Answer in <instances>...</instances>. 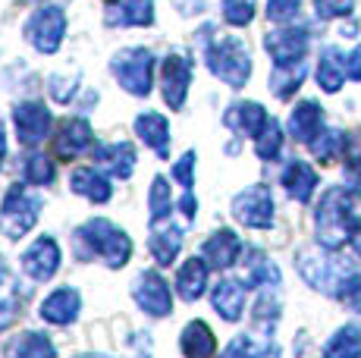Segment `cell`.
Here are the masks:
<instances>
[{
  "label": "cell",
  "mask_w": 361,
  "mask_h": 358,
  "mask_svg": "<svg viewBox=\"0 0 361 358\" xmlns=\"http://www.w3.org/2000/svg\"><path fill=\"white\" fill-rule=\"evenodd\" d=\"M298 273L305 277V283L314 286L317 292L339 295L343 283L349 280V261L330 254V249H305L298 254Z\"/></svg>",
  "instance_id": "3957f363"
},
{
  "label": "cell",
  "mask_w": 361,
  "mask_h": 358,
  "mask_svg": "<svg viewBox=\"0 0 361 358\" xmlns=\"http://www.w3.org/2000/svg\"><path fill=\"white\" fill-rule=\"evenodd\" d=\"M283 189H286L295 202H302V204L311 202V192L317 189L314 167H308V163H302V161H293L286 170H283Z\"/></svg>",
  "instance_id": "4316f807"
},
{
  "label": "cell",
  "mask_w": 361,
  "mask_h": 358,
  "mask_svg": "<svg viewBox=\"0 0 361 358\" xmlns=\"http://www.w3.org/2000/svg\"><path fill=\"white\" fill-rule=\"evenodd\" d=\"M267 120H270L267 110L261 104H255V101H239V104H233L224 116V123L233 129V132L248 135V139H258L261 129L267 126Z\"/></svg>",
  "instance_id": "9a60e30c"
},
{
  "label": "cell",
  "mask_w": 361,
  "mask_h": 358,
  "mask_svg": "<svg viewBox=\"0 0 361 358\" xmlns=\"http://www.w3.org/2000/svg\"><path fill=\"white\" fill-rule=\"evenodd\" d=\"M135 132L138 139L148 144L157 157H166L170 154V123L164 120L161 113L148 110V113H138L135 116Z\"/></svg>",
  "instance_id": "ffe728a7"
},
{
  "label": "cell",
  "mask_w": 361,
  "mask_h": 358,
  "mask_svg": "<svg viewBox=\"0 0 361 358\" xmlns=\"http://www.w3.org/2000/svg\"><path fill=\"white\" fill-rule=\"evenodd\" d=\"M298 6H302V0H267V16L274 23H286L298 13Z\"/></svg>",
  "instance_id": "b9f144b4"
},
{
  "label": "cell",
  "mask_w": 361,
  "mask_h": 358,
  "mask_svg": "<svg viewBox=\"0 0 361 358\" xmlns=\"http://www.w3.org/2000/svg\"><path fill=\"white\" fill-rule=\"evenodd\" d=\"M220 358H252V340H248V336H235Z\"/></svg>",
  "instance_id": "f6af8a7d"
},
{
  "label": "cell",
  "mask_w": 361,
  "mask_h": 358,
  "mask_svg": "<svg viewBox=\"0 0 361 358\" xmlns=\"http://www.w3.org/2000/svg\"><path fill=\"white\" fill-rule=\"evenodd\" d=\"M173 211V202H170V183H166L164 176H154V183H151V195H148V214L154 223H161V220L170 217Z\"/></svg>",
  "instance_id": "836d02e7"
},
{
  "label": "cell",
  "mask_w": 361,
  "mask_h": 358,
  "mask_svg": "<svg viewBox=\"0 0 361 358\" xmlns=\"http://www.w3.org/2000/svg\"><path fill=\"white\" fill-rule=\"evenodd\" d=\"M110 73L123 85V92L135 98H148L151 82H154V54L145 47H126L110 60Z\"/></svg>",
  "instance_id": "5b68a950"
},
{
  "label": "cell",
  "mask_w": 361,
  "mask_h": 358,
  "mask_svg": "<svg viewBox=\"0 0 361 358\" xmlns=\"http://www.w3.org/2000/svg\"><path fill=\"white\" fill-rule=\"evenodd\" d=\"M94 144V132L88 126L85 116H69L63 120V126L57 129V139H54V151H57L60 161H73V157L85 154Z\"/></svg>",
  "instance_id": "5bb4252c"
},
{
  "label": "cell",
  "mask_w": 361,
  "mask_h": 358,
  "mask_svg": "<svg viewBox=\"0 0 361 358\" xmlns=\"http://www.w3.org/2000/svg\"><path fill=\"white\" fill-rule=\"evenodd\" d=\"M19 314V292L6 271H0V330H6Z\"/></svg>",
  "instance_id": "d6a6232c"
},
{
  "label": "cell",
  "mask_w": 361,
  "mask_h": 358,
  "mask_svg": "<svg viewBox=\"0 0 361 358\" xmlns=\"http://www.w3.org/2000/svg\"><path fill=\"white\" fill-rule=\"evenodd\" d=\"M207 289V264L201 258H189L176 273V292L185 302L201 299V292Z\"/></svg>",
  "instance_id": "83f0119b"
},
{
  "label": "cell",
  "mask_w": 361,
  "mask_h": 358,
  "mask_svg": "<svg viewBox=\"0 0 361 358\" xmlns=\"http://www.w3.org/2000/svg\"><path fill=\"white\" fill-rule=\"evenodd\" d=\"M289 132H293L295 142H305V144L314 142L317 135L324 132L321 104H317V101H302V104L293 110V116H289Z\"/></svg>",
  "instance_id": "d6986e66"
},
{
  "label": "cell",
  "mask_w": 361,
  "mask_h": 358,
  "mask_svg": "<svg viewBox=\"0 0 361 358\" xmlns=\"http://www.w3.org/2000/svg\"><path fill=\"white\" fill-rule=\"evenodd\" d=\"M355 0H314V10L321 19H336V16H349Z\"/></svg>",
  "instance_id": "ab89813d"
},
{
  "label": "cell",
  "mask_w": 361,
  "mask_h": 358,
  "mask_svg": "<svg viewBox=\"0 0 361 358\" xmlns=\"http://www.w3.org/2000/svg\"><path fill=\"white\" fill-rule=\"evenodd\" d=\"M79 308H82L79 292H75L73 286H63V289L51 292L44 302H41V318H44L47 323L63 327V323H73L75 318H79Z\"/></svg>",
  "instance_id": "ac0fdd59"
},
{
  "label": "cell",
  "mask_w": 361,
  "mask_h": 358,
  "mask_svg": "<svg viewBox=\"0 0 361 358\" xmlns=\"http://www.w3.org/2000/svg\"><path fill=\"white\" fill-rule=\"evenodd\" d=\"M204 57H207L211 73L233 88H242L248 82V75H252V57H248L245 44L233 35L214 38V44H207Z\"/></svg>",
  "instance_id": "277c9868"
},
{
  "label": "cell",
  "mask_w": 361,
  "mask_h": 358,
  "mask_svg": "<svg viewBox=\"0 0 361 358\" xmlns=\"http://www.w3.org/2000/svg\"><path fill=\"white\" fill-rule=\"evenodd\" d=\"M233 217L239 223L252 226V230H267L274 223V198L264 185H252V189L239 192L233 198Z\"/></svg>",
  "instance_id": "9c48e42d"
},
{
  "label": "cell",
  "mask_w": 361,
  "mask_h": 358,
  "mask_svg": "<svg viewBox=\"0 0 361 358\" xmlns=\"http://www.w3.org/2000/svg\"><path fill=\"white\" fill-rule=\"evenodd\" d=\"M258 358H280V349H276V346H267V349H264V352H261Z\"/></svg>",
  "instance_id": "c3c4849f"
},
{
  "label": "cell",
  "mask_w": 361,
  "mask_h": 358,
  "mask_svg": "<svg viewBox=\"0 0 361 358\" xmlns=\"http://www.w3.org/2000/svg\"><path fill=\"white\" fill-rule=\"evenodd\" d=\"M154 23V0H114L107 6V25H151Z\"/></svg>",
  "instance_id": "44dd1931"
},
{
  "label": "cell",
  "mask_w": 361,
  "mask_h": 358,
  "mask_svg": "<svg viewBox=\"0 0 361 358\" xmlns=\"http://www.w3.org/2000/svg\"><path fill=\"white\" fill-rule=\"evenodd\" d=\"M305 75H308V70H305V63L276 66L274 75H270V88H274L276 98H289V94H293L295 88L305 82Z\"/></svg>",
  "instance_id": "1f68e13d"
},
{
  "label": "cell",
  "mask_w": 361,
  "mask_h": 358,
  "mask_svg": "<svg viewBox=\"0 0 361 358\" xmlns=\"http://www.w3.org/2000/svg\"><path fill=\"white\" fill-rule=\"evenodd\" d=\"M132 299L148 318H166L173 311V292L157 271H145L132 283Z\"/></svg>",
  "instance_id": "ba28073f"
},
{
  "label": "cell",
  "mask_w": 361,
  "mask_h": 358,
  "mask_svg": "<svg viewBox=\"0 0 361 358\" xmlns=\"http://www.w3.org/2000/svg\"><path fill=\"white\" fill-rule=\"evenodd\" d=\"M47 88H51L54 101H60V104H69V98H73V88H75V75L73 79H63V75H51V82H47Z\"/></svg>",
  "instance_id": "ee69618b"
},
{
  "label": "cell",
  "mask_w": 361,
  "mask_h": 358,
  "mask_svg": "<svg viewBox=\"0 0 361 358\" xmlns=\"http://www.w3.org/2000/svg\"><path fill=\"white\" fill-rule=\"evenodd\" d=\"M73 249L82 261L101 258L107 267H123L132 258V242L129 236L116 223H110L107 217H94L88 223H82L73 233Z\"/></svg>",
  "instance_id": "6da1fadb"
},
{
  "label": "cell",
  "mask_w": 361,
  "mask_h": 358,
  "mask_svg": "<svg viewBox=\"0 0 361 358\" xmlns=\"http://www.w3.org/2000/svg\"><path fill=\"white\" fill-rule=\"evenodd\" d=\"M183 352L185 358H214L217 352V336L204 321H192L183 330Z\"/></svg>",
  "instance_id": "484cf974"
},
{
  "label": "cell",
  "mask_w": 361,
  "mask_h": 358,
  "mask_svg": "<svg viewBox=\"0 0 361 358\" xmlns=\"http://www.w3.org/2000/svg\"><path fill=\"white\" fill-rule=\"evenodd\" d=\"M75 358H110V355H101V352H85V355H75Z\"/></svg>",
  "instance_id": "816d5d0a"
},
{
  "label": "cell",
  "mask_w": 361,
  "mask_h": 358,
  "mask_svg": "<svg viewBox=\"0 0 361 358\" xmlns=\"http://www.w3.org/2000/svg\"><path fill=\"white\" fill-rule=\"evenodd\" d=\"M6 358H57V349L47 340L44 333H35V330H25V333L13 336L4 349Z\"/></svg>",
  "instance_id": "d4e9b609"
},
{
  "label": "cell",
  "mask_w": 361,
  "mask_h": 358,
  "mask_svg": "<svg viewBox=\"0 0 361 358\" xmlns=\"http://www.w3.org/2000/svg\"><path fill=\"white\" fill-rule=\"evenodd\" d=\"M255 16V0H224V19L230 25H248Z\"/></svg>",
  "instance_id": "74e56055"
},
{
  "label": "cell",
  "mask_w": 361,
  "mask_h": 358,
  "mask_svg": "<svg viewBox=\"0 0 361 358\" xmlns=\"http://www.w3.org/2000/svg\"><path fill=\"white\" fill-rule=\"evenodd\" d=\"M317 239H321L324 249L336 252L343 242H349L358 230L355 226V211H352V195L343 189H330L324 195V202L317 204Z\"/></svg>",
  "instance_id": "7a4b0ae2"
},
{
  "label": "cell",
  "mask_w": 361,
  "mask_h": 358,
  "mask_svg": "<svg viewBox=\"0 0 361 358\" xmlns=\"http://www.w3.org/2000/svg\"><path fill=\"white\" fill-rule=\"evenodd\" d=\"M179 211L185 214V220H195V214H198V202H195V195H192V192H185V195L179 198Z\"/></svg>",
  "instance_id": "7dc6e473"
},
{
  "label": "cell",
  "mask_w": 361,
  "mask_h": 358,
  "mask_svg": "<svg viewBox=\"0 0 361 358\" xmlns=\"http://www.w3.org/2000/svg\"><path fill=\"white\" fill-rule=\"evenodd\" d=\"M110 4H114V0H110Z\"/></svg>",
  "instance_id": "f5cc1de1"
},
{
  "label": "cell",
  "mask_w": 361,
  "mask_h": 358,
  "mask_svg": "<svg viewBox=\"0 0 361 358\" xmlns=\"http://www.w3.org/2000/svg\"><path fill=\"white\" fill-rule=\"evenodd\" d=\"M148 249L154 254V261L161 267H170L176 261L179 249H183V230L170 220H161V223L151 226V236H148Z\"/></svg>",
  "instance_id": "2e32d148"
},
{
  "label": "cell",
  "mask_w": 361,
  "mask_h": 358,
  "mask_svg": "<svg viewBox=\"0 0 361 358\" xmlns=\"http://www.w3.org/2000/svg\"><path fill=\"white\" fill-rule=\"evenodd\" d=\"M94 163L107 170L116 179H129L135 170V148L129 142H114V144H98L94 148Z\"/></svg>",
  "instance_id": "e0dca14e"
},
{
  "label": "cell",
  "mask_w": 361,
  "mask_h": 358,
  "mask_svg": "<svg viewBox=\"0 0 361 358\" xmlns=\"http://www.w3.org/2000/svg\"><path fill=\"white\" fill-rule=\"evenodd\" d=\"M161 82H164V101L170 104V110H183L192 82V60L185 54H170L164 60Z\"/></svg>",
  "instance_id": "8fae6325"
},
{
  "label": "cell",
  "mask_w": 361,
  "mask_h": 358,
  "mask_svg": "<svg viewBox=\"0 0 361 358\" xmlns=\"http://www.w3.org/2000/svg\"><path fill=\"white\" fill-rule=\"evenodd\" d=\"M13 123H16V135L23 144H38L51 132V110L41 101H23L13 107Z\"/></svg>",
  "instance_id": "30bf717a"
},
{
  "label": "cell",
  "mask_w": 361,
  "mask_h": 358,
  "mask_svg": "<svg viewBox=\"0 0 361 358\" xmlns=\"http://www.w3.org/2000/svg\"><path fill=\"white\" fill-rule=\"evenodd\" d=\"M4 154H6V142H4V126H0V163H4Z\"/></svg>",
  "instance_id": "f907efd6"
},
{
  "label": "cell",
  "mask_w": 361,
  "mask_h": 358,
  "mask_svg": "<svg viewBox=\"0 0 361 358\" xmlns=\"http://www.w3.org/2000/svg\"><path fill=\"white\" fill-rule=\"evenodd\" d=\"M38 214H41V198L29 195L25 185H10L4 204H0V233L6 239H23L38 223Z\"/></svg>",
  "instance_id": "8992f818"
},
{
  "label": "cell",
  "mask_w": 361,
  "mask_h": 358,
  "mask_svg": "<svg viewBox=\"0 0 361 358\" xmlns=\"http://www.w3.org/2000/svg\"><path fill=\"white\" fill-rule=\"evenodd\" d=\"M345 144L349 142H345V135L339 132V129H327V132H321L314 142H311V151H314V157L321 163H330V161H336V154L345 148Z\"/></svg>",
  "instance_id": "e575fe53"
},
{
  "label": "cell",
  "mask_w": 361,
  "mask_h": 358,
  "mask_svg": "<svg viewBox=\"0 0 361 358\" xmlns=\"http://www.w3.org/2000/svg\"><path fill=\"white\" fill-rule=\"evenodd\" d=\"M239 254H242V242H239V236H235L233 230H217L204 242V258L211 261L217 271H226V267H233Z\"/></svg>",
  "instance_id": "cb8c5ba5"
},
{
  "label": "cell",
  "mask_w": 361,
  "mask_h": 358,
  "mask_svg": "<svg viewBox=\"0 0 361 358\" xmlns=\"http://www.w3.org/2000/svg\"><path fill=\"white\" fill-rule=\"evenodd\" d=\"M264 47H267V54L274 57L276 66L302 63L305 51H308V32L295 29V25H289V29H276L264 38Z\"/></svg>",
  "instance_id": "7c38bea8"
},
{
  "label": "cell",
  "mask_w": 361,
  "mask_h": 358,
  "mask_svg": "<svg viewBox=\"0 0 361 358\" xmlns=\"http://www.w3.org/2000/svg\"><path fill=\"white\" fill-rule=\"evenodd\" d=\"M25 183L32 185H51L54 176H57V170H54V161L44 154H32L29 161H25V170H23Z\"/></svg>",
  "instance_id": "8d00e7d4"
},
{
  "label": "cell",
  "mask_w": 361,
  "mask_h": 358,
  "mask_svg": "<svg viewBox=\"0 0 361 358\" xmlns=\"http://www.w3.org/2000/svg\"><path fill=\"white\" fill-rule=\"evenodd\" d=\"M345 82V63H343V54L336 51V47H327V51L321 54V66H317V85L324 88V92H339Z\"/></svg>",
  "instance_id": "f1b7e54d"
},
{
  "label": "cell",
  "mask_w": 361,
  "mask_h": 358,
  "mask_svg": "<svg viewBox=\"0 0 361 358\" xmlns=\"http://www.w3.org/2000/svg\"><path fill=\"white\" fill-rule=\"evenodd\" d=\"M339 299L345 302V308L361 314V273H352V277L345 280L343 289H339Z\"/></svg>",
  "instance_id": "60d3db41"
},
{
  "label": "cell",
  "mask_w": 361,
  "mask_h": 358,
  "mask_svg": "<svg viewBox=\"0 0 361 358\" xmlns=\"http://www.w3.org/2000/svg\"><path fill=\"white\" fill-rule=\"evenodd\" d=\"M23 273L32 280H38V283H47V280L57 273L60 267V245L54 242L51 236H41L38 242H32L29 249L23 254Z\"/></svg>",
  "instance_id": "4fadbf2b"
},
{
  "label": "cell",
  "mask_w": 361,
  "mask_h": 358,
  "mask_svg": "<svg viewBox=\"0 0 361 358\" xmlns=\"http://www.w3.org/2000/svg\"><path fill=\"white\" fill-rule=\"evenodd\" d=\"M280 148H283V129H280V123L267 120V126L261 129L258 142H255V151H258L261 161H274V157L280 154Z\"/></svg>",
  "instance_id": "d590c367"
},
{
  "label": "cell",
  "mask_w": 361,
  "mask_h": 358,
  "mask_svg": "<svg viewBox=\"0 0 361 358\" xmlns=\"http://www.w3.org/2000/svg\"><path fill=\"white\" fill-rule=\"evenodd\" d=\"M69 185H73V192H79L88 202H98V204H107L110 195H114L110 179L98 167H75L73 176H69Z\"/></svg>",
  "instance_id": "7402d4cb"
},
{
  "label": "cell",
  "mask_w": 361,
  "mask_h": 358,
  "mask_svg": "<svg viewBox=\"0 0 361 358\" xmlns=\"http://www.w3.org/2000/svg\"><path fill=\"white\" fill-rule=\"evenodd\" d=\"M345 75H352L355 82H361V44L345 57Z\"/></svg>",
  "instance_id": "bcb514c9"
},
{
  "label": "cell",
  "mask_w": 361,
  "mask_h": 358,
  "mask_svg": "<svg viewBox=\"0 0 361 358\" xmlns=\"http://www.w3.org/2000/svg\"><path fill=\"white\" fill-rule=\"evenodd\" d=\"M345 173H349L352 183L361 179V139H352L345 144Z\"/></svg>",
  "instance_id": "7bdbcfd3"
},
{
  "label": "cell",
  "mask_w": 361,
  "mask_h": 358,
  "mask_svg": "<svg viewBox=\"0 0 361 358\" xmlns=\"http://www.w3.org/2000/svg\"><path fill=\"white\" fill-rule=\"evenodd\" d=\"M63 35H66V13L60 6H41L25 23V38L41 54H57L60 44H63Z\"/></svg>",
  "instance_id": "52a82bcc"
},
{
  "label": "cell",
  "mask_w": 361,
  "mask_h": 358,
  "mask_svg": "<svg viewBox=\"0 0 361 358\" xmlns=\"http://www.w3.org/2000/svg\"><path fill=\"white\" fill-rule=\"evenodd\" d=\"M173 179H176L185 192H192V185H195V151H185V154L179 157L176 167H173Z\"/></svg>",
  "instance_id": "f35d334b"
},
{
  "label": "cell",
  "mask_w": 361,
  "mask_h": 358,
  "mask_svg": "<svg viewBox=\"0 0 361 358\" xmlns=\"http://www.w3.org/2000/svg\"><path fill=\"white\" fill-rule=\"evenodd\" d=\"M358 355H361V330L355 323L343 327L324 349V358H358Z\"/></svg>",
  "instance_id": "f546056e"
},
{
  "label": "cell",
  "mask_w": 361,
  "mask_h": 358,
  "mask_svg": "<svg viewBox=\"0 0 361 358\" xmlns=\"http://www.w3.org/2000/svg\"><path fill=\"white\" fill-rule=\"evenodd\" d=\"M248 286H276L280 283V271L276 264L261 252H252L248 254Z\"/></svg>",
  "instance_id": "4dcf8cb0"
},
{
  "label": "cell",
  "mask_w": 361,
  "mask_h": 358,
  "mask_svg": "<svg viewBox=\"0 0 361 358\" xmlns=\"http://www.w3.org/2000/svg\"><path fill=\"white\" fill-rule=\"evenodd\" d=\"M211 305L224 321H239L245 311V286L235 280H220L211 292Z\"/></svg>",
  "instance_id": "603a6c76"
},
{
  "label": "cell",
  "mask_w": 361,
  "mask_h": 358,
  "mask_svg": "<svg viewBox=\"0 0 361 358\" xmlns=\"http://www.w3.org/2000/svg\"><path fill=\"white\" fill-rule=\"evenodd\" d=\"M352 245H355V252L361 254V226H358V230H355V236H352Z\"/></svg>",
  "instance_id": "681fc988"
}]
</instances>
